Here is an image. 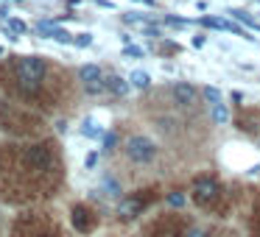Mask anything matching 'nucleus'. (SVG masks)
Instances as JSON below:
<instances>
[{
  "label": "nucleus",
  "mask_w": 260,
  "mask_h": 237,
  "mask_svg": "<svg viewBox=\"0 0 260 237\" xmlns=\"http://www.w3.org/2000/svg\"><path fill=\"white\" fill-rule=\"evenodd\" d=\"M95 162H98V151H92V153H87V159H84V165H87V168H95Z\"/></svg>",
  "instance_id": "nucleus-24"
},
{
  "label": "nucleus",
  "mask_w": 260,
  "mask_h": 237,
  "mask_svg": "<svg viewBox=\"0 0 260 237\" xmlns=\"http://www.w3.org/2000/svg\"><path fill=\"white\" fill-rule=\"evenodd\" d=\"M210 117H213V123H215V126H224L226 120H230L226 103H213V109H210Z\"/></svg>",
  "instance_id": "nucleus-13"
},
{
  "label": "nucleus",
  "mask_w": 260,
  "mask_h": 237,
  "mask_svg": "<svg viewBox=\"0 0 260 237\" xmlns=\"http://www.w3.org/2000/svg\"><path fill=\"white\" fill-rule=\"evenodd\" d=\"M174 101L179 103V106H190L193 101H196V87L193 84H185V81H179V84H174Z\"/></svg>",
  "instance_id": "nucleus-6"
},
{
  "label": "nucleus",
  "mask_w": 260,
  "mask_h": 237,
  "mask_svg": "<svg viewBox=\"0 0 260 237\" xmlns=\"http://www.w3.org/2000/svg\"><path fill=\"white\" fill-rule=\"evenodd\" d=\"M123 23L126 25H140V28H146V25H151V20L146 17V14H135V12H123Z\"/></svg>",
  "instance_id": "nucleus-15"
},
{
  "label": "nucleus",
  "mask_w": 260,
  "mask_h": 237,
  "mask_svg": "<svg viewBox=\"0 0 260 237\" xmlns=\"http://www.w3.org/2000/svg\"><path fill=\"white\" fill-rule=\"evenodd\" d=\"M165 23H168V25H179V28H185V25L190 23V20H182V17H165Z\"/></svg>",
  "instance_id": "nucleus-23"
},
{
  "label": "nucleus",
  "mask_w": 260,
  "mask_h": 237,
  "mask_svg": "<svg viewBox=\"0 0 260 237\" xmlns=\"http://www.w3.org/2000/svg\"><path fill=\"white\" fill-rule=\"evenodd\" d=\"M56 129H59V134H64V131H68V123H64V120H59Z\"/></svg>",
  "instance_id": "nucleus-27"
},
{
  "label": "nucleus",
  "mask_w": 260,
  "mask_h": 237,
  "mask_svg": "<svg viewBox=\"0 0 260 237\" xmlns=\"http://www.w3.org/2000/svg\"><path fill=\"white\" fill-rule=\"evenodd\" d=\"M140 209H143V204L137 201V198H123V201L118 204V215H120V218H126V220L137 218V215H140Z\"/></svg>",
  "instance_id": "nucleus-8"
},
{
  "label": "nucleus",
  "mask_w": 260,
  "mask_h": 237,
  "mask_svg": "<svg viewBox=\"0 0 260 237\" xmlns=\"http://www.w3.org/2000/svg\"><path fill=\"white\" fill-rule=\"evenodd\" d=\"M129 81H132L135 90H148V87H151V75H148L146 70H135V73L129 75Z\"/></svg>",
  "instance_id": "nucleus-11"
},
{
  "label": "nucleus",
  "mask_w": 260,
  "mask_h": 237,
  "mask_svg": "<svg viewBox=\"0 0 260 237\" xmlns=\"http://www.w3.org/2000/svg\"><path fill=\"white\" fill-rule=\"evenodd\" d=\"M48 162H51V153H48L45 145H31L25 148V165L31 170H45Z\"/></svg>",
  "instance_id": "nucleus-4"
},
{
  "label": "nucleus",
  "mask_w": 260,
  "mask_h": 237,
  "mask_svg": "<svg viewBox=\"0 0 260 237\" xmlns=\"http://www.w3.org/2000/svg\"><path fill=\"white\" fill-rule=\"evenodd\" d=\"M17 3H23V0H17Z\"/></svg>",
  "instance_id": "nucleus-31"
},
{
  "label": "nucleus",
  "mask_w": 260,
  "mask_h": 237,
  "mask_svg": "<svg viewBox=\"0 0 260 237\" xmlns=\"http://www.w3.org/2000/svg\"><path fill=\"white\" fill-rule=\"evenodd\" d=\"M168 204H171V207H182V204H185V195H182V192H171Z\"/></svg>",
  "instance_id": "nucleus-21"
},
{
  "label": "nucleus",
  "mask_w": 260,
  "mask_h": 237,
  "mask_svg": "<svg viewBox=\"0 0 260 237\" xmlns=\"http://www.w3.org/2000/svg\"><path fill=\"white\" fill-rule=\"evenodd\" d=\"M123 56H143V51L135 45H123Z\"/></svg>",
  "instance_id": "nucleus-22"
},
{
  "label": "nucleus",
  "mask_w": 260,
  "mask_h": 237,
  "mask_svg": "<svg viewBox=\"0 0 260 237\" xmlns=\"http://www.w3.org/2000/svg\"><path fill=\"white\" fill-rule=\"evenodd\" d=\"M0 56H3V48H0Z\"/></svg>",
  "instance_id": "nucleus-29"
},
{
  "label": "nucleus",
  "mask_w": 260,
  "mask_h": 237,
  "mask_svg": "<svg viewBox=\"0 0 260 237\" xmlns=\"http://www.w3.org/2000/svg\"><path fill=\"white\" fill-rule=\"evenodd\" d=\"M193 201L202 204V207H207L210 201H215V195H218V181L210 179V176H202V179L193 181Z\"/></svg>",
  "instance_id": "nucleus-3"
},
{
  "label": "nucleus",
  "mask_w": 260,
  "mask_h": 237,
  "mask_svg": "<svg viewBox=\"0 0 260 237\" xmlns=\"http://www.w3.org/2000/svg\"><path fill=\"white\" fill-rule=\"evenodd\" d=\"M204 98H207L210 106H213V103H221V90L218 87H204Z\"/></svg>",
  "instance_id": "nucleus-17"
},
{
  "label": "nucleus",
  "mask_w": 260,
  "mask_h": 237,
  "mask_svg": "<svg viewBox=\"0 0 260 237\" xmlns=\"http://www.w3.org/2000/svg\"><path fill=\"white\" fill-rule=\"evenodd\" d=\"M40 31L48 36V40H56V42H62V45H76V36H70L64 28H59L56 20H42Z\"/></svg>",
  "instance_id": "nucleus-5"
},
{
  "label": "nucleus",
  "mask_w": 260,
  "mask_h": 237,
  "mask_svg": "<svg viewBox=\"0 0 260 237\" xmlns=\"http://www.w3.org/2000/svg\"><path fill=\"white\" fill-rule=\"evenodd\" d=\"M107 90H109V92H115V95H129L132 81L120 78V75H107Z\"/></svg>",
  "instance_id": "nucleus-9"
},
{
  "label": "nucleus",
  "mask_w": 260,
  "mask_h": 237,
  "mask_svg": "<svg viewBox=\"0 0 260 237\" xmlns=\"http://www.w3.org/2000/svg\"><path fill=\"white\" fill-rule=\"evenodd\" d=\"M73 226H76L79 231H87V229H90V212H87L84 207H76V209H73Z\"/></svg>",
  "instance_id": "nucleus-10"
},
{
  "label": "nucleus",
  "mask_w": 260,
  "mask_h": 237,
  "mask_svg": "<svg viewBox=\"0 0 260 237\" xmlns=\"http://www.w3.org/2000/svg\"><path fill=\"white\" fill-rule=\"evenodd\" d=\"M14 73H17V81L25 90H37L42 75H45V62L40 56H23L17 62V67H14Z\"/></svg>",
  "instance_id": "nucleus-1"
},
{
  "label": "nucleus",
  "mask_w": 260,
  "mask_h": 237,
  "mask_svg": "<svg viewBox=\"0 0 260 237\" xmlns=\"http://www.w3.org/2000/svg\"><path fill=\"white\" fill-rule=\"evenodd\" d=\"M76 45H79V48H90L92 45V34H87V31H84V34H79V36H76Z\"/></svg>",
  "instance_id": "nucleus-19"
},
{
  "label": "nucleus",
  "mask_w": 260,
  "mask_h": 237,
  "mask_svg": "<svg viewBox=\"0 0 260 237\" xmlns=\"http://www.w3.org/2000/svg\"><path fill=\"white\" fill-rule=\"evenodd\" d=\"M226 14H232V17H235V20H241V23L246 25V28H254V31H257V34H260V25H257V20H252V17H249L246 12H241V9H230V12H226Z\"/></svg>",
  "instance_id": "nucleus-14"
},
{
  "label": "nucleus",
  "mask_w": 260,
  "mask_h": 237,
  "mask_svg": "<svg viewBox=\"0 0 260 237\" xmlns=\"http://www.w3.org/2000/svg\"><path fill=\"white\" fill-rule=\"evenodd\" d=\"M165 237H174V234H165Z\"/></svg>",
  "instance_id": "nucleus-30"
},
{
  "label": "nucleus",
  "mask_w": 260,
  "mask_h": 237,
  "mask_svg": "<svg viewBox=\"0 0 260 237\" xmlns=\"http://www.w3.org/2000/svg\"><path fill=\"white\" fill-rule=\"evenodd\" d=\"M202 25L213 31H230V20H218V17H202Z\"/></svg>",
  "instance_id": "nucleus-16"
},
{
  "label": "nucleus",
  "mask_w": 260,
  "mask_h": 237,
  "mask_svg": "<svg viewBox=\"0 0 260 237\" xmlns=\"http://www.w3.org/2000/svg\"><path fill=\"white\" fill-rule=\"evenodd\" d=\"M135 3H146V6H154V0H135Z\"/></svg>",
  "instance_id": "nucleus-28"
},
{
  "label": "nucleus",
  "mask_w": 260,
  "mask_h": 237,
  "mask_svg": "<svg viewBox=\"0 0 260 237\" xmlns=\"http://www.w3.org/2000/svg\"><path fill=\"white\" fill-rule=\"evenodd\" d=\"M204 42H207L204 36H193V48H204Z\"/></svg>",
  "instance_id": "nucleus-26"
},
{
  "label": "nucleus",
  "mask_w": 260,
  "mask_h": 237,
  "mask_svg": "<svg viewBox=\"0 0 260 237\" xmlns=\"http://www.w3.org/2000/svg\"><path fill=\"white\" fill-rule=\"evenodd\" d=\"M9 31H14V34H25L28 31V25L23 23V20H17V17H9V25H6Z\"/></svg>",
  "instance_id": "nucleus-18"
},
{
  "label": "nucleus",
  "mask_w": 260,
  "mask_h": 237,
  "mask_svg": "<svg viewBox=\"0 0 260 237\" xmlns=\"http://www.w3.org/2000/svg\"><path fill=\"white\" fill-rule=\"evenodd\" d=\"M182 237H207V231L199 229V226H190V229H185V234Z\"/></svg>",
  "instance_id": "nucleus-20"
},
{
  "label": "nucleus",
  "mask_w": 260,
  "mask_h": 237,
  "mask_svg": "<svg viewBox=\"0 0 260 237\" xmlns=\"http://www.w3.org/2000/svg\"><path fill=\"white\" fill-rule=\"evenodd\" d=\"M104 75H101V67L98 64H81L79 67V81L84 87H90V84H95V81H101Z\"/></svg>",
  "instance_id": "nucleus-7"
},
{
  "label": "nucleus",
  "mask_w": 260,
  "mask_h": 237,
  "mask_svg": "<svg viewBox=\"0 0 260 237\" xmlns=\"http://www.w3.org/2000/svg\"><path fill=\"white\" fill-rule=\"evenodd\" d=\"M115 145V134H104V148H112Z\"/></svg>",
  "instance_id": "nucleus-25"
},
{
  "label": "nucleus",
  "mask_w": 260,
  "mask_h": 237,
  "mask_svg": "<svg viewBox=\"0 0 260 237\" xmlns=\"http://www.w3.org/2000/svg\"><path fill=\"white\" fill-rule=\"evenodd\" d=\"M126 156L137 165H148L157 156V142H154L151 137H143V134L132 137V140L126 142Z\"/></svg>",
  "instance_id": "nucleus-2"
},
{
  "label": "nucleus",
  "mask_w": 260,
  "mask_h": 237,
  "mask_svg": "<svg viewBox=\"0 0 260 237\" xmlns=\"http://www.w3.org/2000/svg\"><path fill=\"white\" fill-rule=\"evenodd\" d=\"M79 131H81L84 137H90V140H101V137H104V129H101V126H95V120H90V117L81 123Z\"/></svg>",
  "instance_id": "nucleus-12"
}]
</instances>
